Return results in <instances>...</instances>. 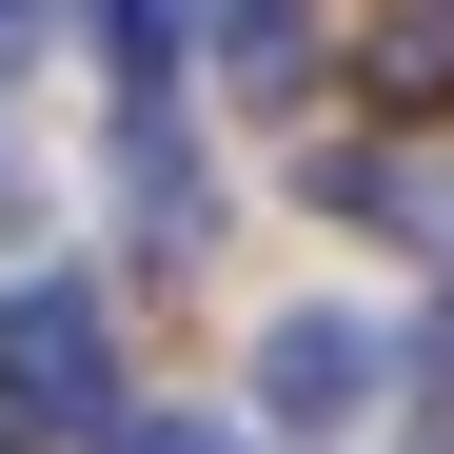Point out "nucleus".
Listing matches in <instances>:
<instances>
[{"label": "nucleus", "mask_w": 454, "mask_h": 454, "mask_svg": "<svg viewBox=\"0 0 454 454\" xmlns=\"http://www.w3.org/2000/svg\"><path fill=\"white\" fill-rule=\"evenodd\" d=\"M0 415H40V434L119 415V336H99L80 277H20V296H0Z\"/></svg>", "instance_id": "obj_1"}, {"label": "nucleus", "mask_w": 454, "mask_h": 454, "mask_svg": "<svg viewBox=\"0 0 454 454\" xmlns=\"http://www.w3.org/2000/svg\"><path fill=\"white\" fill-rule=\"evenodd\" d=\"M375 375H395V356H375V317H336V296H317V317L257 336V415H277V434H336Z\"/></svg>", "instance_id": "obj_2"}, {"label": "nucleus", "mask_w": 454, "mask_h": 454, "mask_svg": "<svg viewBox=\"0 0 454 454\" xmlns=\"http://www.w3.org/2000/svg\"><path fill=\"white\" fill-rule=\"evenodd\" d=\"M119 198H138V238H159V257H198V238H217V178L178 159V119H159V99H138V138H119Z\"/></svg>", "instance_id": "obj_3"}, {"label": "nucleus", "mask_w": 454, "mask_h": 454, "mask_svg": "<svg viewBox=\"0 0 454 454\" xmlns=\"http://www.w3.org/2000/svg\"><path fill=\"white\" fill-rule=\"evenodd\" d=\"M99 59H119V99H178V0H99Z\"/></svg>", "instance_id": "obj_4"}, {"label": "nucleus", "mask_w": 454, "mask_h": 454, "mask_svg": "<svg viewBox=\"0 0 454 454\" xmlns=\"http://www.w3.org/2000/svg\"><path fill=\"white\" fill-rule=\"evenodd\" d=\"M217 40H238V80H296V40H317V0H217Z\"/></svg>", "instance_id": "obj_5"}, {"label": "nucleus", "mask_w": 454, "mask_h": 454, "mask_svg": "<svg viewBox=\"0 0 454 454\" xmlns=\"http://www.w3.org/2000/svg\"><path fill=\"white\" fill-rule=\"evenodd\" d=\"M119 454H238L217 415H119Z\"/></svg>", "instance_id": "obj_6"}, {"label": "nucleus", "mask_w": 454, "mask_h": 454, "mask_svg": "<svg viewBox=\"0 0 454 454\" xmlns=\"http://www.w3.org/2000/svg\"><path fill=\"white\" fill-rule=\"evenodd\" d=\"M20 20H40V0H0V40H20Z\"/></svg>", "instance_id": "obj_7"}]
</instances>
